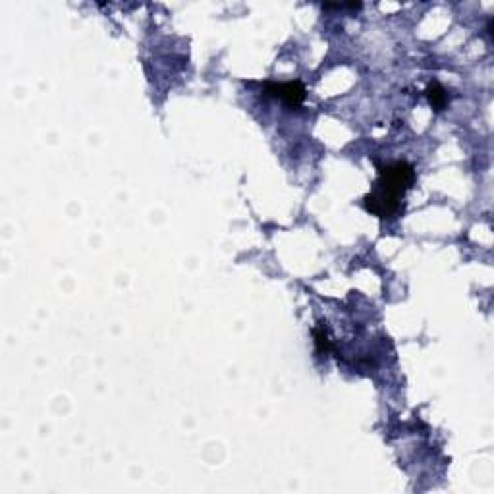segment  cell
<instances>
[{
  "mask_svg": "<svg viewBox=\"0 0 494 494\" xmlns=\"http://www.w3.org/2000/svg\"><path fill=\"white\" fill-rule=\"evenodd\" d=\"M415 184V168L408 161H396L379 166V178L373 189L363 197L367 213L379 218H390L401 211L404 197Z\"/></svg>",
  "mask_w": 494,
  "mask_h": 494,
  "instance_id": "1",
  "label": "cell"
},
{
  "mask_svg": "<svg viewBox=\"0 0 494 494\" xmlns=\"http://www.w3.org/2000/svg\"><path fill=\"white\" fill-rule=\"evenodd\" d=\"M425 95L427 99H429V104H431L435 111H444V109L448 106V102H450V97L446 93V89H444L440 83H436V81L427 87Z\"/></svg>",
  "mask_w": 494,
  "mask_h": 494,
  "instance_id": "3",
  "label": "cell"
},
{
  "mask_svg": "<svg viewBox=\"0 0 494 494\" xmlns=\"http://www.w3.org/2000/svg\"><path fill=\"white\" fill-rule=\"evenodd\" d=\"M313 338H315V348L319 356H326L328 351H333V342H330V336L326 333L323 323H319V326L313 328Z\"/></svg>",
  "mask_w": 494,
  "mask_h": 494,
  "instance_id": "4",
  "label": "cell"
},
{
  "mask_svg": "<svg viewBox=\"0 0 494 494\" xmlns=\"http://www.w3.org/2000/svg\"><path fill=\"white\" fill-rule=\"evenodd\" d=\"M266 91L292 109H298L305 101V87L301 81H286V83H266Z\"/></svg>",
  "mask_w": 494,
  "mask_h": 494,
  "instance_id": "2",
  "label": "cell"
}]
</instances>
